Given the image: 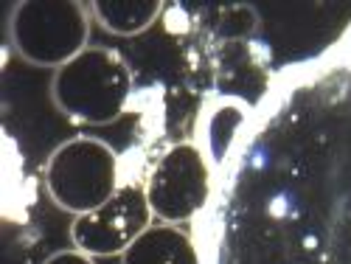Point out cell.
Instances as JSON below:
<instances>
[{"label":"cell","mask_w":351,"mask_h":264,"mask_svg":"<svg viewBox=\"0 0 351 264\" xmlns=\"http://www.w3.org/2000/svg\"><path fill=\"white\" fill-rule=\"evenodd\" d=\"M132 68L127 60L101 45L84 48L76 60L53 71L51 99L76 124L104 127L119 121L132 99Z\"/></svg>","instance_id":"6da1fadb"},{"label":"cell","mask_w":351,"mask_h":264,"mask_svg":"<svg viewBox=\"0 0 351 264\" xmlns=\"http://www.w3.org/2000/svg\"><path fill=\"white\" fill-rule=\"evenodd\" d=\"M43 178L48 197L62 211L82 217L96 211L121 189V163L107 141L73 135L51 152Z\"/></svg>","instance_id":"7a4b0ae2"},{"label":"cell","mask_w":351,"mask_h":264,"mask_svg":"<svg viewBox=\"0 0 351 264\" xmlns=\"http://www.w3.org/2000/svg\"><path fill=\"white\" fill-rule=\"evenodd\" d=\"M9 37L28 65L60 71L90 48V6L79 0H23L12 9Z\"/></svg>","instance_id":"3957f363"},{"label":"cell","mask_w":351,"mask_h":264,"mask_svg":"<svg viewBox=\"0 0 351 264\" xmlns=\"http://www.w3.org/2000/svg\"><path fill=\"white\" fill-rule=\"evenodd\" d=\"M214 174L206 152L197 143L180 141L158 155L146 174V200L158 219L180 225L194 219L211 200Z\"/></svg>","instance_id":"277c9868"},{"label":"cell","mask_w":351,"mask_h":264,"mask_svg":"<svg viewBox=\"0 0 351 264\" xmlns=\"http://www.w3.org/2000/svg\"><path fill=\"white\" fill-rule=\"evenodd\" d=\"M152 217L146 191L127 183L96 211H87L71 222V242L93 259L121 256L152 225Z\"/></svg>","instance_id":"5b68a950"},{"label":"cell","mask_w":351,"mask_h":264,"mask_svg":"<svg viewBox=\"0 0 351 264\" xmlns=\"http://www.w3.org/2000/svg\"><path fill=\"white\" fill-rule=\"evenodd\" d=\"M121 264H202V259L189 230L169 222H152L121 253Z\"/></svg>","instance_id":"8992f818"},{"label":"cell","mask_w":351,"mask_h":264,"mask_svg":"<svg viewBox=\"0 0 351 264\" xmlns=\"http://www.w3.org/2000/svg\"><path fill=\"white\" fill-rule=\"evenodd\" d=\"M160 12L163 3H158V0H96V3H90L93 20L104 32L119 37H135L146 32Z\"/></svg>","instance_id":"52a82bcc"},{"label":"cell","mask_w":351,"mask_h":264,"mask_svg":"<svg viewBox=\"0 0 351 264\" xmlns=\"http://www.w3.org/2000/svg\"><path fill=\"white\" fill-rule=\"evenodd\" d=\"M43 264H96V259L73 248V250H56V253H51Z\"/></svg>","instance_id":"ba28073f"}]
</instances>
